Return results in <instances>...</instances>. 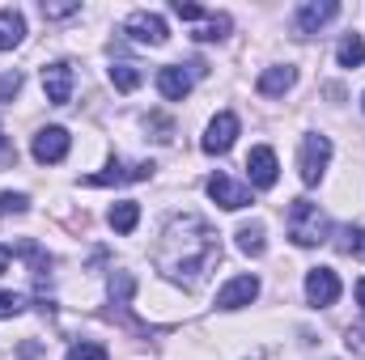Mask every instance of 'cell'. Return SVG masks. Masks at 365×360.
Masks as SVG:
<instances>
[{"mask_svg": "<svg viewBox=\"0 0 365 360\" xmlns=\"http://www.w3.org/2000/svg\"><path fill=\"white\" fill-rule=\"evenodd\" d=\"M153 259H158V268L166 271L170 280L195 288V284L212 271V263L221 259V242H217V233H212L200 216H175V221L166 225V233H162Z\"/></svg>", "mask_w": 365, "mask_h": 360, "instance_id": "6da1fadb", "label": "cell"}, {"mask_svg": "<svg viewBox=\"0 0 365 360\" xmlns=\"http://www.w3.org/2000/svg\"><path fill=\"white\" fill-rule=\"evenodd\" d=\"M289 238L297 246H319L327 242V216L319 212V203L310 199H293L289 203Z\"/></svg>", "mask_w": 365, "mask_h": 360, "instance_id": "7a4b0ae2", "label": "cell"}, {"mask_svg": "<svg viewBox=\"0 0 365 360\" xmlns=\"http://www.w3.org/2000/svg\"><path fill=\"white\" fill-rule=\"evenodd\" d=\"M327 162H331V140L327 136H306L302 140V162H297V170H302V182L306 186H319V179L327 174Z\"/></svg>", "mask_w": 365, "mask_h": 360, "instance_id": "3957f363", "label": "cell"}, {"mask_svg": "<svg viewBox=\"0 0 365 360\" xmlns=\"http://www.w3.org/2000/svg\"><path fill=\"white\" fill-rule=\"evenodd\" d=\"M68 132L64 127H43L38 136H34V144H30V153H34V162H43V166H56V162H64L68 157Z\"/></svg>", "mask_w": 365, "mask_h": 360, "instance_id": "277c9868", "label": "cell"}, {"mask_svg": "<svg viewBox=\"0 0 365 360\" xmlns=\"http://www.w3.org/2000/svg\"><path fill=\"white\" fill-rule=\"evenodd\" d=\"M306 297H310V305H319V309L336 305V301H340V275L331 268H314L306 275Z\"/></svg>", "mask_w": 365, "mask_h": 360, "instance_id": "5b68a950", "label": "cell"}, {"mask_svg": "<svg viewBox=\"0 0 365 360\" xmlns=\"http://www.w3.org/2000/svg\"><path fill=\"white\" fill-rule=\"evenodd\" d=\"M158 166L153 162H136V166H123L119 157H110V166L102 170V174H90L86 179V186H110V182H145L149 174H153Z\"/></svg>", "mask_w": 365, "mask_h": 360, "instance_id": "8992f818", "label": "cell"}, {"mask_svg": "<svg viewBox=\"0 0 365 360\" xmlns=\"http://www.w3.org/2000/svg\"><path fill=\"white\" fill-rule=\"evenodd\" d=\"M234 140H238V119H234L230 110H221V115L208 123V132H204V153L221 157V153L234 149Z\"/></svg>", "mask_w": 365, "mask_h": 360, "instance_id": "52a82bcc", "label": "cell"}, {"mask_svg": "<svg viewBox=\"0 0 365 360\" xmlns=\"http://www.w3.org/2000/svg\"><path fill=\"white\" fill-rule=\"evenodd\" d=\"M208 199L221 203L225 212H238V208L251 203V191H247L242 182H234L230 174H212V179H208Z\"/></svg>", "mask_w": 365, "mask_h": 360, "instance_id": "ba28073f", "label": "cell"}, {"mask_svg": "<svg viewBox=\"0 0 365 360\" xmlns=\"http://www.w3.org/2000/svg\"><path fill=\"white\" fill-rule=\"evenodd\" d=\"M259 297V280L255 275H234L221 292H217V309H242Z\"/></svg>", "mask_w": 365, "mask_h": 360, "instance_id": "9c48e42d", "label": "cell"}, {"mask_svg": "<svg viewBox=\"0 0 365 360\" xmlns=\"http://www.w3.org/2000/svg\"><path fill=\"white\" fill-rule=\"evenodd\" d=\"M128 34L136 38V43H145V47H162L166 43V21L158 17V13H132L128 17Z\"/></svg>", "mask_w": 365, "mask_h": 360, "instance_id": "30bf717a", "label": "cell"}, {"mask_svg": "<svg viewBox=\"0 0 365 360\" xmlns=\"http://www.w3.org/2000/svg\"><path fill=\"white\" fill-rule=\"evenodd\" d=\"M43 90H47V102L68 106V97H73V68L68 64H47L43 68Z\"/></svg>", "mask_w": 365, "mask_h": 360, "instance_id": "8fae6325", "label": "cell"}, {"mask_svg": "<svg viewBox=\"0 0 365 360\" xmlns=\"http://www.w3.org/2000/svg\"><path fill=\"white\" fill-rule=\"evenodd\" d=\"M247 174H251V186H259V191L276 186L280 166H276V153H272V149H251V157H247Z\"/></svg>", "mask_w": 365, "mask_h": 360, "instance_id": "7c38bea8", "label": "cell"}, {"mask_svg": "<svg viewBox=\"0 0 365 360\" xmlns=\"http://www.w3.org/2000/svg\"><path fill=\"white\" fill-rule=\"evenodd\" d=\"M336 13H340V4H336V0H319V4L310 0V4H302V9H297V30H302V34H314V30H319V26H327Z\"/></svg>", "mask_w": 365, "mask_h": 360, "instance_id": "4fadbf2b", "label": "cell"}, {"mask_svg": "<svg viewBox=\"0 0 365 360\" xmlns=\"http://www.w3.org/2000/svg\"><path fill=\"white\" fill-rule=\"evenodd\" d=\"M158 90H162V97H170V102H182V97L191 93V73H187L182 64L162 68V73H158Z\"/></svg>", "mask_w": 365, "mask_h": 360, "instance_id": "5bb4252c", "label": "cell"}, {"mask_svg": "<svg viewBox=\"0 0 365 360\" xmlns=\"http://www.w3.org/2000/svg\"><path fill=\"white\" fill-rule=\"evenodd\" d=\"M293 81H297V68H289V64L264 68V77H259V93H264V97H280V93L293 90Z\"/></svg>", "mask_w": 365, "mask_h": 360, "instance_id": "9a60e30c", "label": "cell"}, {"mask_svg": "<svg viewBox=\"0 0 365 360\" xmlns=\"http://www.w3.org/2000/svg\"><path fill=\"white\" fill-rule=\"evenodd\" d=\"M26 34V21L17 9H0V51H13Z\"/></svg>", "mask_w": 365, "mask_h": 360, "instance_id": "2e32d148", "label": "cell"}, {"mask_svg": "<svg viewBox=\"0 0 365 360\" xmlns=\"http://www.w3.org/2000/svg\"><path fill=\"white\" fill-rule=\"evenodd\" d=\"M106 221H110V229H115V233H132V229H136V221H140V203H136V199H119V203L110 208V216H106Z\"/></svg>", "mask_w": 365, "mask_h": 360, "instance_id": "e0dca14e", "label": "cell"}, {"mask_svg": "<svg viewBox=\"0 0 365 360\" xmlns=\"http://www.w3.org/2000/svg\"><path fill=\"white\" fill-rule=\"evenodd\" d=\"M145 81V73L136 68V64H128V60H119V64H110V85L119 93H132L136 85Z\"/></svg>", "mask_w": 365, "mask_h": 360, "instance_id": "ac0fdd59", "label": "cell"}, {"mask_svg": "<svg viewBox=\"0 0 365 360\" xmlns=\"http://www.w3.org/2000/svg\"><path fill=\"white\" fill-rule=\"evenodd\" d=\"M336 60H340L344 68H361V64H365L361 34H344V38H340V47H336Z\"/></svg>", "mask_w": 365, "mask_h": 360, "instance_id": "d6986e66", "label": "cell"}, {"mask_svg": "<svg viewBox=\"0 0 365 360\" xmlns=\"http://www.w3.org/2000/svg\"><path fill=\"white\" fill-rule=\"evenodd\" d=\"M238 246H242V255H255V259H259V255L268 250V242H264V225H259V221L242 225V229H238Z\"/></svg>", "mask_w": 365, "mask_h": 360, "instance_id": "ffe728a7", "label": "cell"}, {"mask_svg": "<svg viewBox=\"0 0 365 360\" xmlns=\"http://www.w3.org/2000/svg\"><path fill=\"white\" fill-rule=\"evenodd\" d=\"M225 34H230V17H225V13H221V17H217V13H208V17H204V26L195 30V38H200V43H217V38H225Z\"/></svg>", "mask_w": 365, "mask_h": 360, "instance_id": "44dd1931", "label": "cell"}, {"mask_svg": "<svg viewBox=\"0 0 365 360\" xmlns=\"http://www.w3.org/2000/svg\"><path fill=\"white\" fill-rule=\"evenodd\" d=\"M64 360H110V356H106V348H102V344H90V339H86V344H73Z\"/></svg>", "mask_w": 365, "mask_h": 360, "instance_id": "7402d4cb", "label": "cell"}, {"mask_svg": "<svg viewBox=\"0 0 365 360\" xmlns=\"http://www.w3.org/2000/svg\"><path fill=\"white\" fill-rule=\"evenodd\" d=\"M26 309V297H17V292H0V318H17Z\"/></svg>", "mask_w": 365, "mask_h": 360, "instance_id": "603a6c76", "label": "cell"}, {"mask_svg": "<svg viewBox=\"0 0 365 360\" xmlns=\"http://www.w3.org/2000/svg\"><path fill=\"white\" fill-rule=\"evenodd\" d=\"M344 348H349V352H357V356H365V322L344 331Z\"/></svg>", "mask_w": 365, "mask_h": 360, "instance_id": "cb8c5ba5", "label": "cell"}, {"mask_svg": "<svg viewBox=\"0 0 365 360\" xmlns=\"http://www.w3.org/2000/svg\"><path fill=\"white\" fill-rule=\"evenodd\" d=\"M175 17H182V21H204L208 13L200 4H191V0H175Z\"/></svg>", "mask_w": 365, "mask_h": 360, "instance_id": "d4e9b609", "label": "cell"}, {"mask_svg": "<svg viewBox=\"0 0 365 360\" xmlns=\"http://www.w3.org/2000/svg\"><path fill=\"white\" fill-rule=\"evenodd\" d=\"M30 208V199L26 195H13V191H4L0 195V212H26Z\"/></svg>", "mask_w": 365, "mask_h": 360, "instance_id": "484cf974", "label": "cell"}, {"mask_svg": "<svg viewBox=\"0 0 365 360\" xmlns=\"http://www.w3.org/2000/svg\"><path fill=\"white\" fill-rule=\"evenodd\" d=\"M17 90H21V77H17V73H4V77H0V102L13 97Z\"/></svg>", "mask_w": 365, "mask_h": 360, "instance_id": "4316f807", "label": "cell"}, {"mask_svg": "<svg viewBox=\"0 0 365 360\" xmlns=\"http://www.w3.org/2000/svg\"><path fill=\"white\" fill-rule=\"evenodd\" d=\"M81 4H43V17H73Z\"/></svg>", "mask_w": 365, "mask_h": 360, "instance_id": "83f0119b", "label": "cell"}, {"mask_svg": "<svg viewBox=\"0 0 365 360\" xmlns=\"http://www.w3.org/2000/svg\"><path fill=\"white\" fill-rule=\"evenodd\" d=\"M9 263H13V250H9V246H0V275L9 271Z\"/></svg>", "mask_w": 365, "mask_h": 360, "instance_id": "f1b7e54d", "label": "cell"}, {"mask_svg": "<svg viewBox=\"0 0 365 360\" xmlns=\"http://www.w3.org/2000/svg\"><path fill=\"white\" fill-rule=\"evenodd\" d=\"M357 305L365 309V280H357Z\"/></svg>", "mask_w": 365, "mask_h": 360, "instance_id": "f546056e", "label": "cell"}, {"mask_svg": "<svg viewBox=\"0 0 365 360\" xmlns=\"http://www.w3.org/2000/svg\"><path fill=\"white\" fill-rule=\"evenodd\" d=\"M353 250H357V255H361V259H365V233H361V238H357V246H353Z\"/></svg>", "mask_w": 365, "mask_h": 360, "instance_id": "4dcf8cb0", "label": "cell"}]
</instances>
